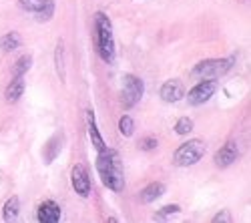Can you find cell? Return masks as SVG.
Returning <instances> with one entry per match:
<instances>
[{
  "label": "cell",
  "mask_w": 251,
  "mask_h": 223,
  "mask_svg": "<svg viewBox=\"0 0 251 223\" xmlns=\"http://www.w3.org/2000/svg\"><path fill=\"white\" fill-rule=\"evenodd\" d=\"M231 65L233 63L229 58H209L193 69V74L201 76V78H219L231 69Z\"/></svg>",
  "instance_id": "obj_4"
},
{
  "label": "cell",
  "mask_w": 251,
  "mask_h": 223,
  "mask_svg": "<svg viewBox=\"0 0 251 223\" xmlns=\"http://www.w3.org/2000/svg\"><path fill=\"white\" fill-rule=\"evenodd\" d=\"M141 149H145V151H149V149H155L157 147V139H153V137H145V139H141Z\"/></svg>",
  "instance_id": "obj_21"
},
{
  "label": "cell",
  "mask_w": 251,
  "mask_h": 223,
  "mask_svg": "<svg viewBox=\"0 0 251 223\" xmlns=\"http://www.w3.org/2000/svg\"><path fill=\"white\" fill-rule=\"evenodd\" d=\"M73 187L80 197H87L91 193V179H89L87 169L82 165H76L73 169Z\"/></svg>",
  "instance_id": "obj_8"
},
{
  "label": "cell",
  "mask_w": 251,
  "mask_h": 223,
  "mask_svg": "<svg viewBox=\"0 0 251 223\" xmlns=\"http://www.w3.org/2000/svg\"><path fill=\"white\" fill-rule=\"evenodd\" d=\"M143 97V80L139 76L127 74L123 78V91H121V105L125 109L135 107Z\"/></svg>",
  "instance_id": "obj_5"
},
{
  "label": "cell",
  "mask_w": 251,
  "mask_h": 223,
  "mask_svg": "<svg viewBox=\"0 0 251 223\" xmlns=\"http://www.w3.org/2000/svg\"><path fill=\"white\" fill-rule=\"evenodd\" d=\"M119 129H121V133H123L125 137H131L133 131H135V121H133L129 115H125V117L119 121Z\"/></svg>",
  "instance_id": "obj_19"
},
{
  "label": "cell",
  "mask_w": 251,
  "mask_h": 223,
  "mask_svg": "<svg viewBox=\"0 0 251 223\" xmlns=\"http://www.w3.org/2000/svg\"><path fill=\"white\" fill-rule=\"evenodd\" d=\"M18 213H20V199L16 195H12L2 207V217H4V221H16Z\"/></svg>",
  "instance_id": "obj_14"
},
{
  "label": "cell",
  "mask_w": 251,
  "mask_h": 223,
  "mask_svg": "<svg viewBox=\"0 0 251 223\" xmlns=\"http://www.w3.org/2000/svg\"><path fill=\"white\" fill-rule=\"evenodd\" d=\"M213 221H215V223H219V221H231V215H229V211H221L219 215H215Z\"/></svg>",
  "instance_id": "obj_23"
},
{
  "label": "cell",
  "mask_w": 251,
  "mask_h": 223,
  "mask_svg": "<svg viewBox=\"0 0 251 223\" xmlns=\"http://www.w3.org/2000/svg\"><path fill=\"white\" fill-rule=\"evenodd\" d=\"M177 211H179V205H165L163 209H159V215L165 217V215H173Z\"/></svg>",
  "instance_id": "obj_22"
},
{
  "label": "cell",
  "mask_w": 251,
  "mask_h": 223,
  "mask_svg": "<svg viewBox=\"0 0 251 223\" xmlns=\"http://www.w3.org/2000/svg\"><path fill=\"white\" fill-rule=\"evenodd\" d=\"M23 93H25V76H14V80L6 89V99L10 103H14V100H18L23 97Z\"/></svg>",
  "instance_id": "obj_15"
},
{
  "label": "cell",
  "mask_w": 251,
  "mask_h": 223,
  "mask_svg": "<svg viewBox=\"0 0 251 223\" xmlns=\"http://www.w3.org/2000/svg\"><path fill=\"white\" fill-rule=\"evenodd\" d=\"M30 65H32V58L28 54H25L23 58H18L16 65H14V76H25V73L30 69Z\"/></svg>",
  "instance_id": "obj_17"
},
{
  "label": "cell",
  "mask_w": 251,
  "mask_h": 223,
  "mask_svg": "<svg viewBox=\"0 0 251 223\" xmlns=\"http://www.w3.org/2000/svg\"><path fill=\"white\" fill-rule=\"evenodd\" d=\"M95 25H97V45H99V54L104 63H113L117 49H115V36H113V25L107 14L99 12L95 16Z\"/></svg>",
  "instance_id": "obj_2"
},
{
  "label": "cell",
  "mask_w": 251,
  "mask_h": 223,
  "mask_svg": "<svg viewBox=\"0 0 251 223\" xmlns=\"http://www.w3.org/2000/svg\"><path fill=\"white\" fill-rule=\"evenodd\" d=\"M38 221H43V223L60 221V207L54 203V201H45V203L38 207Z\"/></svg>",
  "instance_id": "obj_11"
},
{
  "label": "cell",
  "mask_w": 251,
  "mask_h": 223,
  "mask_svg": "<svg viewBox=\"0 0 251 223\" xmlns=\"http://www.w3.org/2000/svg\"><path fill=\"white\" fill-rule=\"evenodd\" d=\"M191 131H193V121L191 119L183 117V119H179L177 123H175V133L177 135H187V133H191Z\"/></svg>",
  "instance_id": "obj_20"
},
{
  "label": "cell",
  "mask_w": 251,
  "mask_h": 223,
  "mask_svg": "<svg viewBox=\"0 0 251 223\" xmlns=\"http://www.w3.org/2000/svg\"><path fill=\"white\" fill-rule=\"evenodd\" d=\"M217 91V83H215V78H205L203 83L195 85L189 93V103L191 105H203L207 103L209 99L213 97V93Z\"/></svg>",
  "instance_id": "obj_6"
},
{
  "label": "cell",
  "mask_w": 251,
  "mask_h": 223,
  "mask_svg": "<svg viewBox=\"0 0 251 223\" xmlns=\"http://www.w3.org/2000/svg\"><path fill=\"white\" fill-rule=\"evenodd\" d=\"M165 193V185L163 183H151V185H147L143 191H141V201L143 203H151V201H157L161 195Z\"/></svg>",
  "instance_id": "obj_13"
},
{
  "label": "cell",
  "mask_w": 251,
  "mask_h": 223,
  "mask_svg": "<svg viewBox=\"0 0 251 223\" xmlns=\"http://www.w3.org/2000/svg\"><path fill=\"white\" fill-rule=\"evenodd\" d=\"M87 125H89V135H91V141H93V145L97 151H102V149H107V143H104V139L95 123V113L93 111H87Z\"/></svg>",
  "instance_id": "obj_12"
},
{
  "label": "cell",
  "mask_w": 251,
  "mask_h": 223,
  "mask_svg": "<svg viewBox=\"0 0 251 223\" xmlns=\"http://www.w3.org/2000/svg\"><path fill=\"white\" fill-rule=\"evenodd\" d=\"M18 47H20V38H18L16 32H8L2 40H0V49L2 50H14Z\"/></svg>",
  "instance_id": "obj_16"
},
{
  "label": "cell",
  "mask_w": 251,
  "mask_h": 223,
  "mask_svg": "<svg viewBox=\"0 0 251 223\" xmlns=\"http://www.w3.org/2000/svg\"><path fill=\"white\" fill-rule=\"evenodd\" d=\"M159 95L163 100H167V103H177V100H181L185 97V89L179 80H167V83L161 87Z\"/></svg>",
  "instance_id": "obj_10"
},
{
  "label": "cell",
  "mask_w": 251,
  "mask_h": 223,
  "mask_svg": "<svg viewBox=\"0 0 251 223\" xmlns=\"http://www.w3.org/2000/svg\"><path fill=\"white\" fill-rule=\"evenodd\" d=\"M60 145H62V137H60V135H56V139H52V141H50V143L47 145V147H49V149H47L49 153L45 155V159H47V163H50V161H52V159H54V157L58 155V151H60Z\"/></svg>",
  "instance_id": "obj_18"
},
{
  "label": "cell",
  "mask_w": 251,
  "mask_h": 223,
  "mask_svg": "<svg viewBox=\"0 0 251 223\" xmlns=\"http://www.w3.org/2000/svg\"><path fill=\"white\" fill-rule=\"evenodd\" d=\"M97 171L100 175V181L107 185L111 191L121 193L125 189V173H123V165L121 159L115 151L111 149H102L99 151L97 157Z\"/></svg>",
  "instance_id": "obj_1"
},
{
  "label": "cell",
  "mask_w": 251,
  "mask_h": 223,
  "mask_svg": "<svg viewBox=\"0 0 251 223\" xmlns=\"http://www.w3.org/2000/svg\"><path fill=\"white\" fill-rule=\"evenodd\" d=\"M237 155H239L237 145L233 143V141H229V143H225V145L219 149V153L215 155V163H217V167L225 169V167H229L231 163H235Z\"/></svg>",
  "instance_id": "obj_9"
},
{
  "label": "cell",
  "mask_w": 251,
  "mask_h": 223,
  "mask_svg": "<svg viewBox=\"0 0 251 223\" xmlns=\"http://www.w3.org/2000/svg\"><path fill=\"white\" fill-rule=\"evenodd\" d=\"M203 155H205V143L199 139H191L175 151L173 161L179 167H191V165L199 163V161L203 159Z\"/></svg>",
  "instance_id": "obj_3"
},
{
  "label": "cell",
  "mask_w": 251,
  "mask_h": 223,
  "mask_svg": "<svg viewBox=\"0 0 251 223\" xmlns=\"http://www.w3.org/2000/svg\"><path fill=\"white\" fill-rule=\"evenodd\" d=\"M20 6L38 16V20H49L54 12V0H20Z\"/></svg>",
  "instance_id": "obj_7"
}]
</instances>
